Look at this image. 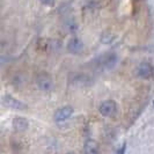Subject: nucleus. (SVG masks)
Wrapping results in <instances>:
<instances>
[{
    "mask_svg": "<svg viewBox=\"0 0 154 154\" xmlns=\"http://www.w3.org/2000/svg\"><path fill=\"white\" fill-rule=\"evenodd\" d=\"M72 115H73V108L71 106H64L54 112V119L56 123L60 124L64 123L65 121H67Z\"/></svg>",
    "mask_w": 154,
    "mask_h": 154,
    "instance_id": "obj_6",
    "label": "nucleus"
},
{
    "mask_svg": "<svg viewBox=\"0 0 154 154\" xmlns=\"http://www.w3.org/2000/svg\"><path fill=\"white\" fill-rule=\"evenodd\" d=\"M125 144H124L123 146L121 147V148H119V149H118V151H117V154H125Z\"/></svg>",
    "mask_w": 154,
    "mask_h": 154,
    "instance_id": "obj_13",
    "label": "nucleus"
},
{
    "mask_svg": "<svg viewBox=\"0 0 154 154\" xmlns=\"http://www.w3.org/2000/svg\"><path fill=\"white\" fill-rule=\"evenodd\" d=\"M39 1L45 6H54V0H39Z\"/></svg>",
    "mask_w": 154,
    "mask_h": 154,
    "instance_id": "obj_12",
    "label": "nucleus"
},
{
    "mask_svg": "<svg viewBox=\"0 0 154 154\" xmlns=\"http://www.w3.org/2000/svg\"><path fill=\"white\" fill-rule=\"evenodd\" d=\"M118 62V57L114 52H108V54H101L95 59V66L99 71H109L112 69L116 66Z\"/></svg>",
    "mask_w": 154,
    "mask_h": 154,
    "instance_id": "obj_1",
    "label": "nucleus"
},
{
    "mask_svg": "<svg viewBox=\"0 0 154 154\" xmlns=\"http://www.w3.org/2000/svg\"><path fill=\"white\" fill-rule=\"evenodd\" d=\"M137 73L141 79H149L153 75V67L148 62H141L137 67Z\"/></svg>",
    "mask_w": 154,
    "mask_h": 154,
    "instance_id": "obj_8",
    "label": "nucleus"
},
{
    "mask_svg": "<svg viewBox=\"0 0 154 154\" xmlns=\"http://www.w3.org/2000/svg\"><path fill=\"white\" fill-rule=\"evenodd\" d=\"M99 110L102 116L111 118L117 114V104L114 100H106L100 104Z\"/></svg>",
    "mask_w": 154,
    "mask_h": 154,
    "instance_id": "obj_5",
    "label": "nucleus"
},
{
    "mask_svg": "<svg viewBox=\"0 0 154 154\" xmlns=\"http://www.w3.org/2000/svg\"><path fill=\"white\" fill-rule=\"evenodd\" d=\"M67 154H73V153H67Z\"/></svg>",
    "mask_w": 154,
    "mask_h": 154,
    "instance_id": "obj_14",
    "label": "nucleus"
},
{
    "mask_svg": "<svg viewBox=\"0 0 154 154\" xmlns=\"http://www.w3.org/2000/svg\"><path fill=\"white\" fill-rule=\"evenodd\" d=\"M2 104L8 109H13L16 111H24L28 109V106L22 101L13 97L12 95H4L2 96Z\"/></svg>",
    "mask_w": 154,
    "mask_h": 154,
    "instance_id": "obj_4",
    "label": "nucleus"
},
{
    "mask_svg": "<svg viewBox=\"0 0 154 154\" xmlns=\"http://www.w3.org/2000/svg\"><path fill=\"white\" fill-rule=\"evenodd\" d=\"M114 39H115V36H114L110 31H103V32L101 34L100 41H101V43H103V44H110Z\"/></svg>",
    "mask_w": 154,
    "mask_h": 154,
    "instance_id": "obj_11",
    "label": "nucleus"
},
{
    "mask_svg": "<svg viewBox=\"0 0 154 154\" xmlns=\"http://www.w3.org/2000/svg\"><path fill=\"white\" fill-rule=\"evenodd\" d=\"M100 145L94 139H87L84 144V154H99Z\"/></svg>",
    "mask_w": 154,
    "mask_h": 154,
    "instance_id": "obj_9",
    "label": "nucleus"
},
{
    "mask_svg": "<svg viewBox=\"0 0 154 154\" xmlns=\"http://www.w3.org/2000/svg\"><path fill=\"white\" fill-rule=\"evenodd\" d=\"M69 81L71 85L75 86V87H88L93 85V78L86 73H72L69 78Z\"/></svg>",
    "mask_w": 154,
    "mask_h": 154,
    "instance_id": "obj_2",
    "label": "nucleus"
},
{
    "mask_svg": "<svg viewBox=\"0 0 154 154\" xmlns=\"http://www.w3.org/2000/svg\"><path fill=\"white\" fill-rule=\"evenodd\" d=\"M12 125H13V128L15 129L16 131L23 132L28 129L29 123H28V121H27L26 118H23V117H15V118L13 119V122H12Z\"/></svg>",
    "mask_w": 154,
    "mask_h": 154,
    "instance_id": "obj_10",
    "label": "nucleus"
},
{
    "mask_svg": "<svg viewBox=\"0 0 154 154\" xmlns=\"http://www.w3.org/2000/svg\"><path fill=\"white\" fill-rule=\"evenodd\" d=\"M67 51L72 54H79L82 50H84V43L81 39H79L78 37H72L67 42Z\"/></svg>",
    "mask_w": 154,
    "mask_h": 154,
    "instance_id": "obj_7",
    "label": "nucleus"
},
{
    "mask_svg": "<svg viewBox=\"0 0 154 154\" xmlns=\"http://www.w3.org/2000/svg\"><path fill=\"white\" fill-rule=\"evenodd\" d=\"M36 85L38 87L39 91L42 92H50L54 88V81L50 74L46 72H41L36 77Z\"/></svg>",
    "mask_w": 154,
    "mask_h": 154,
    "instance_id": "obj_3",
    "label": "nucleus"
}]
</instances>
